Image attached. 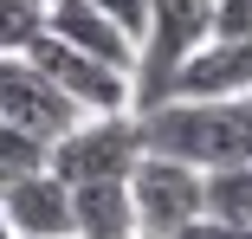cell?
I'll list each match as a JSON object with an SVG mask.
<instances>
[{"label": "cell", "instance_id": "3", "mask_svg": "<svg viewBox=\"0 0 252 239\" xmlns=\"http://www.w3.org/2000/svg\"><path fill=\"white\" fill-rule=\"evenodd\" d=\"M142 155V123L136 110H110V117H78L52 149H45V168H52L65 187L78 181H123Z\"/></svg>", "mask_w": 252, "mask_h": 239}, {"label": "cell", "instance_id": "9", "mask_svg": "<svg viewBox=\"0 0 252 239\" xmlns=\"http://www.w3.org/2000/svg\"><path fill=\"white\" fill-rule=\"evenodd\" d=\"M0 207H7V226L20 239H59V233H71V187L52 168H32L26 181H13L7 194H0Z\"/></svg>", "mask_w": 252, "mask_h": 239}, {"label": "cell", "instance_id": "11", "mask_svg": "<svg viewBox=\"0 0 252 239\" xmlns=\"http://www.w3.org/2000/svg\"><path fill=\"white\" fill-rule=\"evenodd\" d=\"M200 207L226 226H246L252 233V162H226V168H207L200 175Z\"/></svg>", "mask_w": 252, "mask_h": 239}, {"label": "cell", "instance_id": "7", "mask_svg": "<svg viewBox=\"0 0 252 239\" xmlns=\"http://www.w3.org/2000/svg\"><path fill=\"white\" fill-rule=\"evenodd\" d=\"M168 97H252V39H207L181 59Z\"/></svg>", "mask_w": 252, "mask_h": 239}, {"label": "cell", "instance_id": "10", "mask_svg": "<svg viewBox=\"0 0 252 239\" xmlns=\"http://www.w3.org/2000/svg\"><path fill=\"white\" fill-rule=\"evenodd\" d=\"M71 233L78 239H136L129 181H78L71 187Z\"/></svg>", "mask_w": 252, "mask_h": 239}, {"label": "cell", "instance_id": "12", "mask_svg": "<svg viewBox=\"0 0 252 239\" xmlns=\"http://www.w3.org/2000/svg\"><path fill=\"white\" fill-rule=\"evenodd\" d=\"M45 149H52L45 136H32V129H13V123H0V194H7L13 181H26L32 168H45Z\"/></svg>", "mask_w": 252, "mask_h": 239}, {"label": "cell", "instance_id": "18", "mask_svg": "<svg viewBox=\"0 0 252 239\" xmlns=\"http://www.w3.org/2000/svg\"><path fill=\"white\" fill-rule=\"evenodd\" d=\"M59 239H78V233H59Z\"/></svg>", "mask_w": 252, "mask_h": 239}, {"label": "cell", "instance_id": "17", "mask_svg": "<svg viewBox=\"0 0 252 239\" xmlns=\"http://www.w3.org/2000/svg\"><path fill=\"white\" fill-rule=\"evenodd\" d=\"M0 239H20V233H13V226H7V207H0Z\"/></svg>", "mask_w": 252, "mask_h": 239}, {"label": "cell", "instance_id": "14", "mask_svg": "<svg viewBox=\"0 0 252 239\" xmlns=\"http://www.w3.org/2000/svg\"><path fill=\"white\" fill-rule=\"evenodd\" d=\"M214 39H252V0H214Z\"/></svg>", "mask_w": 252, "mask_h": 239}, {"label": "cell", "instance_id": "13", "mask_svg": "<svg viewBox=\"0 0 252 239\" xmlns=\"http://www.w3.org/2000/svg\"><path fill=\"white\" fill-rule=\"evenodd\" d=\"M45 32V0H0V52H26Z\"/></svg>", "mask_w": 252, "mask_h": 239}, {"label": "cell", "instance_id": "16", "mask_svg": "<svg viewBox=\"0 0 252 239\" xmlns=\"http://www.w3.org/2000/svg\"><path fill=\"white\" fill-rule=\"evenodd\" d=\"M91 7H104L129 39H142V20H149V0H91Z\"/></svg>", "mask_w": 252, "mask_h": 239}, {"label": "cell", "instance_id": "1", "mask_svg": "<svg viewBox=\"0 0 252 239\" xmlns=\"http://www.w3.org/2000/svg\"><path fill=\"white\" fill-rule=\"evenodd\" d=\"M136 123H142V149L175 155L200 175L252 162V97H162L136 110Z\"/></svg>", "mask_w": 252, "mask_h": 239}, {"label": "cell", "instance_id": "8", "mask_svg": "<svg viewBox=\"0 0 252 239\" xmlns=\"http://www.w3.org/2000/svg\"><path fill=\"white\" fill-rule=\"evenodd\" d=\"M45 32L78 45V52H91V59H110V65H123L136 78V39L104 7H91V0H45Z\"/></svg>", "mask_w": 252, "mask_h": 239}, {"label": "cell", "instance_id": "19", "mask_svg": "<svg viewBox=\"0 0 252 239\" xmlns=\"http://www.w3.org/2000/svg\"><path fill=\"white\" fill-rule=\"evenodd\" d=\"M136 239H142V233H136Z\"/></svg>", "mask_w": 252, "mask_h": 239}, {"label": "cell", "instance_id": "15", "mask_svg": "<svg viewBox=\"0 0 252 239\" xmlns=\"http://www.w3.org/2000/svg\"><path fill=\"white\" fill-rule=\"evenodd\" d=\"M168 239H252L246 226H226V220H214V213H194L188 226H175Z\"/></svg>", "mask_w": 252, "mask_h": 239}, {"label": "cell", "instance_id": "5", "mask_svg": "<svg viewBox=\"0 0 252 239\" xmlns=\"http://www.w3.org/2000/svg\"><path fill=\"white\" fill-rule=\"evenodd\" d=\"M123 181H129V207H136V233L142 239H168L194 213H207V207H200V168H188L175 155L142 149Z\"/></svg>", "mask_w": 252, "mask_h": 239}, {"label": "cell", "instance_id": "4", "mask_svg": "<svg viewBox=\"0 0 252 239\" xmlns=\"http://www.w3.org/2000/svg\"><path fill=\"white\" fill-rule=\"evenodd\" d=\"M26 52L45 65V78H52L65 97H71V110L78 117H110V110H136V78L123 71V65H110V59H91V52H78V45H65V39H52V32H39Z\"/></svg>", "mask_w": 252, "mask_h": 239}, {"label": "cell", "instance_id": "2", "mask_svg": "<svg viewBox=\"0 0 252 239\" xmlns=\"http://www.w3.org/2000/svg\"><path fill=\"white\" fill-rule=\"evenodd\" d=\"M214 39V0H149V20L136 39V110L162 104L181 59Z\"/></svg>", "mask_w": 252, "mask_h": 239}, {"label": "cell", "instance_id": "6", "mask_svg": "<svg viewBox=\"0 0 252 239\" xmlns=\"http://www.w3.org/2000/svg\"><path fill=\"white\" fill-rule=\"evenodd\" d=\"M0 123L59 142V136L78 123V110H71L65 90L45 78V65H39L32 52H0Z\"/></svg>", "mask_w": 252, "mask_h": 239}]
</instances>
